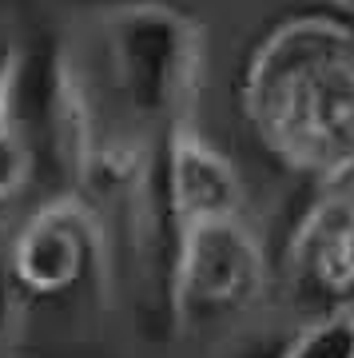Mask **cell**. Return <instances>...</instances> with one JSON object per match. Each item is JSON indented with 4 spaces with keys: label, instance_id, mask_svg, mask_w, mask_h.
I'll return each mask as SVG.
<instances>
[{
    "label": "cell",
    "instance_id": "1",
    "mask_svg": "<svg viewBox=\"0 0 354 358\" xmlns=\"http://www.w3.org/2000/svg\"><path fill=\"white\" fill-rule=\"evenodd\" d=\"M255 120L283 159L311 171L354 159V48L303 36L259 68Z\"/></svg>",
    "mask_w": 354,
    "mask_h": 358
},
{
    "label": "cell",
    "instance_id": "2",
    "mask_svg": "<svg viewBox=\"0 0 354 358\" xmlns=\"http://www.w3.org/2000/svg\"><path fill=\"white\" fill-rule=\"evenodd\" d=\"M267 287V255L243 219L199 223L176 235V303L191 319H227Z\"/></svg>",
    "mask_w": 354,
    "mask_h": 358
},
{
    "label": "cell",
    "instance_id": "3",
    "mask_svg": "<svg viewBox=\"0 0 354 358\" xmlns=\"http://www.w3.org/2000/svg\"><path fill=\"white\" fill-rule=\"evenodd\" d=\"M243 179L223 152L199 136L179 131L164 159V211L171 219V231H187L199 223H219V219L243 215Z\"/></svg>",
    "mask_w": 354,
    "mask_h": 358
},
{
    "label": "cell",
    "instance_id": "4",
    "mask_svg": "<svg viewBox=\"0 0 354 358\" xmlns=\"http://www.w3.org/2000/svg\"><path fill=\"white\" fill-rule=\"evenodd\" d=\"M88 267V223L76 207L52 203L16 231L8 275L32 294H64Z\"/></svg>",
    "mask_w": 354,
    "mask_h": 358
},
{
    "label": "cell",
    "instance_id": "5",
    "mask_svg": "<svg viewBox=\"0 0 354 358\" xmlns=\"http://www.w3.org/2000/svg\"><path fill=\"white\" fill-rule=\"evenodd\" d=\"M36 176V148L28 140L24 124L16 120L13 100L0 96V203H13L28 192Z\"/></svg>",
    "mask_w": 354,
    "mask_h": 358
},
{
    "label": "cell",
    "instance_id": "6",
    "mask_svg": "<svg viewBox=\"0 0 354 358\" xmlns=\"http://www.w3.org/2000/svg\"><path fill=\"white\" fill-rule=\"evenodd\" d=\"M283 358H354V310H334L303 327Z\"/></svg>",
    "mask_w": 354,
    "mask_h": 358
}]
</instances>
